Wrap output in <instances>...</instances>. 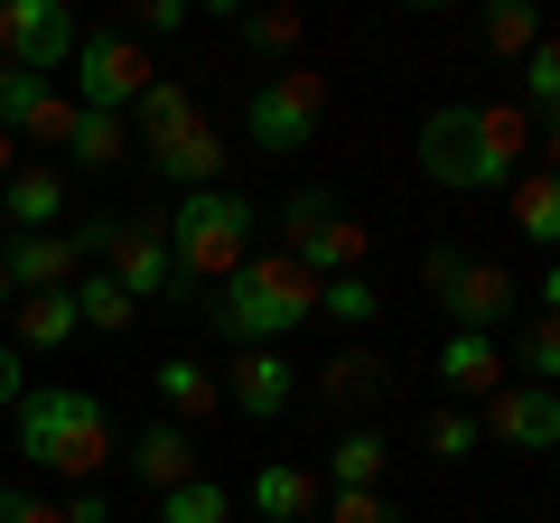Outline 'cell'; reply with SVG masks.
<instances>
[{
	"label": "cell",
	"mask_w": 560,
	"mask_h": 523,
	"mask_svg": "<svg viewBox=\"0 0 560 523\" xmlns=\"http://www.w3.org/2000/svg\"><path fill=\"white\" fill-rule=\"evenodd\" d=\"M420 178L448 187V197H504V187L533 168V113L523 103H440L420 121Z\"/></svg>",
	"instance_id": "obj_1"
},
{
	"label": "cell",
	"mask_w": 560,
	"mask_h": 523,
	"mask_svg": "<svg viewBox=\"0 0 560 523\" xmlns=\"http://www.w3.org/2000/svg\"><path fill=\"white\" fill-rule=\"evenodd\" d=\"M20 458L47 467V477H66V486H94L103 458H121L103 393H84V383H38V393H20Z\"/></svg>",
	"instance_id": "obj_2"
},
{
	"label": "cell",
	"mask_w": 560,
	"mask_h": 523,
	"mask_svg": "<svg viewBox=\"0 0 560 523\" xmlns=\"http://www.w3.org/2000/svg\"><path fill=\"white\" fill-rule=\"evenodd\" d=\"M206 318H215V337L234 346V356H243V346H280L290 327L318 318V281H308L290 253H253L234 281H215Z\"/></svg>",
	"instance_id": "obj_3"
},
{
	"label": "cell",
	"mask_w": 560,
	"mask_h": 523,
	"mask_svg": "<svg viewBox=\"0 0 560 523\" xmlns=\"http://www.w3.org/2000/svg\"><path fill=\"white\" fill-rule=\"evenodd\" d=\"M253 224H261V206L243 197V187H197V197L168 206V262H178V300H197V290L234 281L243 262H253Z\"/></svg>",
	"instance_id": "obj_4"
},
{
	"label": "cell",
	"mask_w": 560,
	"mask_h": 523,
	"mask_svg": "<svg viewBox=\"0 0 560 523\" xmlns=\"http://www.w3.org/2000/svg\"><path fill=\"white\" fill-rule=\"evenodd\" d=\"M280 234H290V262H300L308 281H346V271H364V253H374V234H364L327 187H290V197H280Z\"/></svg>",
	"instance_id": "obj_5"
},
{
	"label": "cell",
	"mask_w": 560,
	"mask_h": 523,
	"mask_svg": "<svg viewBox=\"0 0 560 523\" xmlns=\"http://www.w3.org/2000/svg\"><path fill=\"white\" fill-rule=\"evenodd\" d=\"M420 281H430V300L458 327H477V337H495V327L514 318V300H523L504 262H477V253H458V243H440V253L420 262Z\"/></svg>",
	"instance_id": "obj_6"
},
{
	"label": "cell",
	"mask_w": 560,
	"mask_h": 523,
	"mask_svg": "<svg viewBox=\"0 0 560 523\" xmlns=\"http://www.w3.org/2000/svg\"><path fill=\"white\" fill-rule=\"evenodd\" d=\"M318 113H327V75L318 66H280V75H261L253 94H243L253 150H308L318 141Z\"/></svg>",
	"instance_id": "obj_7"
},
{
	"label": "cell",
	"mask_w": 560,
	"mask_h": 523,
	"mask_svg": "<svg viewBox=\"0 0 560 523\" xmlns=\"http://www.w3.org/2000/svg\"><path fill=\"white\" fill-rule=\"evenodd\" d=\"M150 84H160V66H150V47L131 28H84V47H75V103L84 113H131Z\"/></svg>",
	"instance_id": "obj_8"
},
{
	"label": "cell",
	"mask_w": 560,
	"mask_h": 523,
	"mask_svg": "<svg viewBox=\"0 0 560 523\" xmlns=\"http://www.w3.org/2000/svg\"><path fill=\"white\" fill-rule=\"evenodd\" d=\"M75 47H84V20L66 0H0V57L10 66L57 75V66H75Z\"/></svg>",
	"instance_id": "obj_9"
},
{
	"label": "cell",
	"mask_w": 560,
	"mask_h": 523,
	"mask_svg": "<svg viewBox=\"0 0 560 523\" xmlns=\"http://www.w3.org/2000/svg\"><path fill=\"white\" fill-rule=\"evenodd\" d=\"M0 271H10V290L20 300H57V290H75V271H84V253H75V234H0Z\"/></svg>",
	"instance_id": "obj_10"
},
{
	"label": "cell",
	"mask_w": 560,
	"mask_h": 523,
	"mask_svg": "<svg viewBox=\"0 0 560 523\" xmlns=\"http://www.w3.org/2000/svg\"><path fill=\"white\" fill-rule=\"evenodd\" d=\"M477 421H486L495 449H533V458H551V449H560V393H541V383H504Z\"/></svg>",
	"instance_id": "obj_11"
},
{
	"label": "cell",
	"mask_w": 560,
	"mask_h": 523,
	"mask_svg": "<svg viewBox=\"0 0 560 523\" xmlns=\"http://www.w3.org/2000/svg\"><path fill=\"white\" fill-rule=\"evenodd\" d=\"M290 403H300V364L280 356V346H243L234 374H224V411H243V421H280Z\"/></svg>",
	"instance_id": "obj_12"
},
{
	"label": "cell",
	"mask_w": 560,
	"mask_h": 523,
	"mask_svg": "<svg viewBox=\"0 0 560 523\" xmlns=\"http://www.w3.org/2000/svg\"><path fill=\"white\" fill-rule=\"evenodd\" d=\"M103 271H113L131 300H160V290H178V262H168V224L121 216V234H113V253H103Z\"/></svg>",
	"instance_id": "obj_13"
},
{
	"label": "cell",
	"mask_w": 560,
	"mask_h": 523,
	"mask_svg": "<svg viewBox=\"0 0 560 523\" xmlns=\"http://www.w3.org/2000/svg\"><path fill=\"white\" fill-rule=\"evenodd\" d=\"M66 197H75L66 168L20 160V168H10V187H0V224H10V234H57V224H66Z\"/></svg>",
	"instance_id": "obj_14"
},
{
	"label": "cell",
	"mask_w": 560,
	"mask_h": 523,
	"mask_svg": "<svg viewBox=\"0 0 560 523\" xmlns=\"http://www.w3.org/2000/svg\"><path fill=\"white\" fill-rule=\"evenodd\" d=\"M121 458H131V477L150 486V496H168V486L206 477V449H197V430H178V421H150L131 449H121Z\"/></svg>",
	"instance_id": "obj_15"
},
{
	"label": "cell",
	"mask_w": 560,
	"mask_h": 523,
	"mask_svg": "<svg viewBox=\"0 0 560 523\" xmlns=\"http://www.w3.org/2000/svg\"><path fill=\"white\" fill-rule=\"evenodd\" d=\"M150 168H160L178 197H197V187H224V168H234V141H224L215 121H197V131H178L168 150H150Z\"/></svg>",
	"instance_id": "obj_16"
},
{
	"label": "cell",
	"mask_w": 560,
	"mask_h": 523,
	"mask_svg": "<svg viewBox=\"0 0 560 523\" xmlns=\"http://www.w3.org/2000/svg\"><path fill=\"white\" fill-rule=\"evenodd\" d=\"M440 383L458 393V403H495V393H504V346L477 337V327H448V346H440Z\"/></svg>",
	"instance_id": "obj_17"
},
{
	"label": "cell",
	"mask_w": 560,
	"mask_h": 523,
	"mask_svg": "<svg viewBox=\"0 0 560 523\" xmlns=\"http://www.w3.org/2000/svg\"><path fill=\"white\" fill-rule=\"evenodd\" d=\"M383 393H393V364H383L374 346H346V356L318 364V403L327 411H374Z\"/></svg>",
	"instance_id": "obj_18"
},
{
	"label": "cell",
	"mask_w": 560,
	"mask_h": 523,
	"mask_svg": "<svg viewBox=\"0 0 560 523\" xmlns=\"http://www.w3.org/2000/svg\"><path fill=\"white\" fill-rule=\"evenodd\" d=\"M150 393H160V421H206V411H224V383L215 374H206V364L197 356H160V364H150Z\"/></svg>",
	"instance_id": "obj_19"
},
{
	"label": "cell",
	"mask_w": 560,
	"mask_h": 523,
	"mask_svg": "<svg viewBox=\"0 0 560 523\" xmlns=\"http://www.w3.org/2000/svg\"><path fill=\"white\" fill-rule=\"evenodd\" d=\"M0 337L20 346V356H57V346H75L84 337V318H75V300H10V318H0Z\"/></svg>",
	"instance_id": "obj_20"
},
{
	"label": "cell",
	"mask_w": 560,
	"mask_h": 523,
	"mask_svg": "<svg viewBox=\"0 0 560 523\" xmlns=\"http://www.w3.org/2000/svg\"><path fill=\"white\" fill-rule=\"evenodd\" d=\"M318 504H327V496H318V477H308L300 458H271V467L253 477V514H261V523H308Z\"/></svg>",
	"instance_id": "obj_21"
},
{
	"label": "cell",
	"mask_w": 560,
	"mask_h": 523,
	"mask_svg": "<svg viewBox=\"0 0 560 523\" xmlns=\"http://www.w3.org/2000/svg\"><path fill=\"white\" fill-rule=\"evenodd\" d=\"M504 206H514V234L523 243L560 253V178H551V168H523V178L504 187Z\"/></svg>",
	"instance_id": "obj_22"
},
{
	"label": "cell",
	"mask_w": 560,
	"mask_h": 523,
	"mask_svg": "<svg viewBox=\"0 0 560 523\" xmlns=\"http://www.w3.org/2000/svg\"><path fill=\"white\" fill-rule=\"evenodd\" d=\"M197 121H206V113H197V94H187V84H168V75L131 103V131H140V150H168L178 131H197Z\"/></svg>",
	"instance_id": "obj_23"
},
{
	"label": "cell",
	"mask_w": 560,
	"mask_h": 523,
	"mask_svg": "<svg viewBox=\"0 0 560 523\" xmlns=\"http://www.w3.org/2000/svg\"><path fill=\"white\" fill-rule=\"evenodd\" d=\"M383 467H393L383 430H346V440L327 449V496H355V486H383Z\"/></svg>",
	"instance_id": "obj_24"
},
{
	"label": "cell",
	"mask_w": 560,
	"mask_h": 523,
	"mask_svg": "<svg viewBox=\"0 0 560 523\" xmlns=\"http://www.w3.org/2000/svg\"><path fill=\"white\" fill-rule=\"evenodd\" d=\"M66 300H75V318L94 327V337H121V327L140 318V300L113 281V271H75V290H66Z\"/></svg>",
	"instance_id": "obj_25"
},
{
	"label": "cell",
	"mask_w": 560,
	"mask_h": 523,
	"mask_svg": "<svg viewBox=\"0 0 560 523\" xmlns=\"http://www.w3.org/2000/svg\"><path fill=\"white\" fill-rule=\"evenodd\" d=\"M66 160H75V168H113V160H131V113H84V121H75V141H66Z\"/></svg>",
	"instance_id": "obj_26"
},
{
	"label": "cell",
	"mask_w": 560,
	"mask_h": 523,
	"mask_svg": "<svg viewBox=\"0 0 560 523\" xmlns=\"http://www.w3.org/2000/svg\"><path fill=\"white\" fill-rule=\"evenodd\" d=\"M420 449H430V458H448V467H458V458H477V449H486V421H477V411H467V403H440V411H430V421H420Z\"/></svg>",
	"instance_id": "obj_27"
},
{
	"label": "cell",
	"mask_w": 560,
	"mask_h": 523,
	"mask_svg": "<svg viewBox=\"0 0 560 523\" xmlns=\"http://www.w3.org/2000/svg\"><path fill=\"white\" fill-rule=\"evenodd\" d=\"M514 84H523V113H533V121H551L560 113V38H551V28H541V47H533V57H523L514 66Z\"/></svg>",
	"instance_id": "obj_28"
},
{
	"label": "cell",
	"mask_w": 560,
	"mask_h": 523,
	"mask_svg": "<svg viewBox=\"0 0 560 523\" xmlns=\"http://www.w3.org/2000/svg\"><path fill=\"white\" fill-rule=\"evenodd\" d=\"M160 523H234V486H215V477L168 486V496H160Z\"/></svg>",
	"instance_id": "obj_29"
},
{
	"label": "cell",
	"mask_w": 560,
	"mask_h": 523,
	"mask_svg": "<svg viewBox=\"0 0 560 523\" xmlns=\"http://www.w3.org/2000/svg\"><path fill=\"white\" fill-rule=\"evenodd\" d=\"M47 94H57V75H28V66L0 57V131H10V141L38 121V103H47Z\"/></svg>",
	"instance_id": "obj_30"
},
{
	"label": "cell",
	"mask_w": 560,
	"mask_h": 523,
	"mask_svg": "<svg viewBox=\"0 0 560 523\" xmlns=\"http://www.w3.org/2000/svg\"><path fill=\"white\" fill-rule=\"evenodd\" d=\"M504 374H523V383H541V393H551V383H560V318H533V327H523Z\"/></svg>",
	"instance_id": "obj_31"
},
{
	"label": "cell",
	"mask_w": 560,
	"mask_h": 523,
	"mask_svg": "<svg viewBox=\"0 0 560 523\" xmlns=\"http://www.w3.org/2000/svg\"><path fill=\"white\" fill-rule=\"evenodd\" d=\"M318 318H337V327H374V318H383V290L364 281V271H346V281H318Z\"/></svg>",
	"instance_id": "obj_32"
},
{
	"label": "cell",
	"mask_w": 560,
	"mask_h": 523,
	"mask_svg": "<svg viewBox=\"0 0 560 523\" xmlns=\"http://www.w3.org/2000/svg\"><path fill=\"white\" fill-rule=\"evenodd\" d=\"M234 38L253 47V57H271V75H280V66H290V47H300V20H290V10H243Z\"/></svg>",
	"instance_id": "obj_33"
},
{
	"label": "cell",
	"mask_w": 560,
	"mask_h": 523,
	"mask_svg": "<svg viewBox=\"0 0 560 523\" xmlns=\"http://www.w3.org/2000/svg\"><path fill=\"white\" fill-rule=\"evenodd\" d=\"M477 38H486V57L523 66V57L541 47V20H533V10H486V28H477Z\"/></svg>",
	"instance_id": "obj_34"
},
{
	"label": "cell",
	"mask_w": 560,
	"mask_h": 523,
	"mask_svg": "<svg viewBox=\"0 0 560 523\" xmlns=\"http://www.w3.org/2000/svg\"><path fill=\"white\" fill-rule=\"evenodd\" d=\"M75 121H84V103H75V94H47V103H38V121H28L20 141H38V150H66V141H75Z\"/></svg>",
	"instance_id": "obj_35"
},
{
	"label": "cell",
	"mask_w": 560,
	"mask_h": 523,
	"mask_svg": "<svg viewBox=\"0 0 560 523\" xmlns=\"http://www.w3.org/2000/svg\"><path fill=\"white\" fill-rule=\"evenodd\" d=\"M327 523H401L393 486H355V496H327Z\"/></svg>",
	"instance_id": "obj_36"
},
{
	"label": "cell",
	"mask_w": 560,
	"mask_h": 523,
	"mask_svg": "<svg viewBox=\"0 0 560 523\" xmlns=\"http://www.w3.org/2000/svg\"><path fill=\"white\" fill-rule=\"evenodd\" d=\"M187 20H197V0H140V28H131V38H178Z\"/></svg>",
	"instance_id": "obj_37"
},
{
	"label": "cell",
	"mask_w": 560,
	"mask_h": 523,
	"mask_svg": "<svg viewBox=\"0 0 560 523\" xmlns=\"http://www.w3.org/2000/svg\"><path fill=\"white\" fill-rule=\"evenodd\" d=\"M0 523H66V504L28 496V486H0Z\"/></svg>",
	"instance_id": "obj_38"
},
{
	"label": "cell",
	"mask_w": 560,
	"mask_h": 523,
	"mask_svg": "<svg viewBox=\"0 0 560 523\" xmlns=\"http://www.w3.org/2000/svg\"><path fill=\"white\" fill-rule=\"evenodd\" d=\"M66 523H113V504H103V486H75V504H66Z\"/></svg>",
	"instance_id": "obj_39"
},
{
	"label": "cell",
	"mask_w": 560,
	"mask_h": 523,
	"mask_svg": "<svg viewBox=\"0 0 560 523\" xmlns=\"http://www.w3.org/2000/svg\"><path fill=\"white\" fill-rule=\"evenodd\" d=\"M20 393H28V383H20V346H10V337H0V403H10V411H20Z\"/></svg>",
	"instance_id": "obj_40"
},
{
	"label": "cell",
	"mask_w": 560,
	"mask_h": 523,
	"mask_svg": "<svg viewBox=\"0 0 560 523\" xmlns=\"http://www.w3.org/2000/svg\"><path fill=\"white\" fill-rule=\"evenodd\" d=\"M541 318H560V253L541 262Z\"/></svg>",
	"instance_id": "obj_41"
},
{
	"label": "cell",
	"mask_w": 560,
	"mask_h": 523,
	"mask_svg": "<svg viewBox=\"0 0 560 523\" xmlns=\"http://www.w3.org/2000/svg\"><path fill=\"white\" fill-rule=\"evenodd\" d=\"M541 168H551V178H560V113L541 121Z\"/></svg>",
	"instance_id": "obj_42"
},
{
	"label": "cell",
	"mask_w": 560,
	"mask_h": 523,
	"mask_svg": "<svg viewBox=\"0 0 560 523\" xmlns=\"http://www.w3.org/2000/svg\"><path fill=\"white\" fill-rule=\"evenodd\" d=\"M10 168H20V150H10V131H0V187H10Z\"/></svg>",
	"instance_id": "obj_43"
},
{
	"label": "cell",
	"mask_w": 560,
	"mask_h": 523,
	"mask_svg": "<svg viewBox=\"0 0 560 523\" xmlns=\"http://www.w3.org/2000/svg\"><path fill=\"white\" fill-rule=\"evenodd\" d=\"M10 300H20V290H10V271H0V318H10Z\"/></svg>",
	"instance_id": "obj_44"
},
{
	"label": "cell",
	"mask_w": 560,
	"mask_h": 523,
	"mask_svg": "<svg viewBox=\"0 0 560 523\" xmlns=\"http://www.w3.org/2000/svg\"><path fill=\"white\" fill-rule=\"evenodd\" d=\"M551 486H560V449H551Z\"/></svg>",
	"instance_id": "obj_45"
},
{
	"label": "cell",
	"mask_w": 560,
	"mask_h": 523,
	"mask_svg": "<svg viewBox=\"0 0 560 523\" xmlns=\"http://www.w3.org/2000/svg\"><path fill=\"white\" fill-rule=\"evenodd\" d=\"M0 234H10V224H0Z\"/></svg>",
	"instance_id": "obj_46"
}]
</instances>
